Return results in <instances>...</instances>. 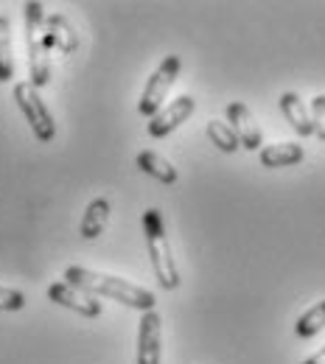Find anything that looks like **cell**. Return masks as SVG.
<instances>
[{"mask_svg":"<svg viewBox=\"0 0 325 364\" xmlns=\"http://www.w3.org/2000/svg\"><path fill=\"white\" fill-rule=\"evenodd\" d=\"M228 121H230L233 132L238 137L241 149H247V151L261 149V129H258V124H255L250 107H244L241 101L228 104Z\"/></svg>","mask_w":325,"mask_h":364,"instance_id":"cell-9","label":"cell"},{"mask_svg":"<svg viewBox=\"0 0 325 364\" xmlns=\"http://www.w3.org/2000/svg\"><path fill=\"white\" fill-rule=\"evenodd\" d=\"M11 95H14V101H17L20 112H23V118H26V124L31 127L34 137H37L40 143H50V140L56 137V124H53V115H50V109L46 107L40 90H37L31 82H17Z\"/></svg>","mask_w":325,"mask_h":364,"instance_id":"cell-4","label":"cell"},{"mask_svg":"<svg viewBox=\"0 0 325 364\" xmlns=\"http://www.w3.org/2000/svg\"><path fill=\"white\" fill-rule=\"evenodd\" d=\"M48 297H50V303L65 306V309H70V311H76V314H82V317L93 319L101 314V303H98V297L87 294V291H82V289H76V286H70L68 280H56V283H50V286H48Z\"/></svg>","mask_w":325,"mask_h":364,"instance_id":"cell-6","label":"cell"},{"mask_svg":"<svg viewBox=\"0 0 325 364\" xmlns=\"http://www.w3.org/2000/svg\"><path fill=\"white\" fill-rule=\"evenodd\" d=\"M193 109H196V101L191 98V95H180V98H174L166 109H160L154 118H149V124H146V132L151 137H166L171 135L180 124H186L188 118L193 115Z\"/></svg>","mask_w":325,"mask_h":364,"instance_id":"cell-7","label":"cell"},{"mask_svg":"<svg viewBox=\"0 0 325 364\" xmlns=\"http://www.w3.org/2000/svg\"><path fill=\"white\" fill-rule=\"evenodd\" d=\"M107 222H110V202L98 196V199H93V202L87 205V210H85V219H82V228H79V232H82L87 241H93V238H98V235L104 232Z\"/></svg>","mask_w":325,"mask_h":364,"instance_id":"cell-14","label":"cell"},{"mask_svg":"<svg viewBox=\"0 0 325 364\" xmlns=\"http://www.w3.org/2000/svg\"><path fill=\"white\" fill-rule=\"evenodd\" d=\"M23 306H26L23 291L9 289V286H0V311H20Z\"/></svg>","mask_w":325,"mask_h":364,"instance_id":"cell-18","label":"cell"},{"mask_svg":"<svg viewBox=\"0 0 325 364\" xmlns=\"http://www.w3.org/2000/svg\"><path fill=\"white\" fill-rule=\"evenodd\" d=\"M180 56H166L163 62H160V68L151 73V79L146 82V87H143V95H140L138 101V112L140 115H146V118H154L160 109H163V101L169 98V90L174 87V82H177V76H180Z\"/></svg>","mask_w":325,"mask_h":364,"instance_id":"cell-5","label":"cell"},{"mask_svg":"<svg viewBox=\"0 0 325 364\" xmlns=\"http://www.w3.org/2000/svg\"><path fill=\"white\" fill-rule=\"evenodd\" d=\"M163 319L157 311H143L138 328V364H160Z\"/></svg>","mask_w":325,"mask_h":364,"instance_id":"cell-8","label":"cell"},{"mask_svg":"<svg viewBox=\"0 0 325 364\" xmlns=\"http://www.w3.org/2000/svg\"><path fill=\"white\" fill-rule=\"evenodd\" d=\"M280 112L286 115V121L292 124V129L300 137L314 135V124H311V112L306 109V104L300 101L297 92H283L280 95Z\"/></svg>","mask_w":325,"mask_h":364,"instance_id":"cell-10","label":"cell"},{"mask_svg":"<svg viewBox=\"0 0 325 364\" xmlns=\"http://www.w3.org/2000/svg\"><path fill=\"white\" fill-rule=\"evenodd\" d=\"M311 124H314V135L325 143V95H314L311 101Z\"/></svg>","mask_w":325,"mask_h":364,"instance_id":"cell-19","label":"cell"},{"mask_svg":"<svg viewBox=\"0 0 325 364\" xmlns=\"http://www.w3.org/2000/svg\"><path fill=\"white\" fill-rule=\"evenodd\" d=\"M303 364H325V348H323V350H317L311 359H306Z\"/></svg>","mask_w":325,"mask_h":364,"instance_id":"cell-20","label":"cell"},{"mask_svg":"<svg viewBox=\"0 0 325 364\" xmlns=\"http://www.w3.org/2000/svg\"><path fill=\"white\" fill-rule=\"evenodd\" d=\"M323 328H325V300H320L317 306H311L303 317L297 319L294 333H297L300 339H311V336H317Z\"/></svg>","mask_w":325,"mask_h":364,"instance_id":"cell-16","label":"cell"},{"mask_svg":"<svg viewBox=\"0 0 325 364\" xmlns=\"http://www.w3.org/2000/svg\"><path fill=\"white\" fill-rule=\"evenodd\" d=\"M208 137H211V143H213L219 151H225V154H233V151L241 149V143H238V137H235L230 124L208 121Z\"/></svg>","mask_w":325,"mask_h":364,"instance_id":"cell-17","label":"cell"},{"mask_svg":"<svg viewBox=\"0 0 325 364\" xmlns=\"http://www.w3.org/2000/svg\"><path fill=\"white\" fill-rule=\"evenodd\" d=\"M303 157H306L303 146H300V143H289V140H286V143L264 146L261 154H258V160H261L264 168H286V166H297V163H303Z\"/></svg>","mask_w":325,"mask_h":364,"instance_id":"cell-11","label":"cell"},{"mask_svg":"<svg viewBox=\"0 0 325 364\" xmlns=\"http://www.w3.org/2000/svg\"><path fill=\"white\" fill-rule=\"evenodd\" d=\"M46 40H48V50H59L62 56L70 53L76 48V34L70 28V23L62 17V14H50L46 20Z\"/></svg>","mask_w":325,"mask_h":364,"instance_id":"cell-12","label":"cell"},{"mask_svg":"<svg viewBox=\"0 0 325 364\" xmlns=\"http://www.w3.org/2000/svg\"><path fill=\"white\" fill-rule=\"evenodd\" d=\"M138 168L146 171V174H151L154 180H160L163 185H174L177 177H180L177 168H174L163 154H157V151H151V149H146V151L138 154Z\"/></svg>","mask_w":325,"mask_h":364,"instance_id":"cell-13","label":"cell"},{"mask_svg":"<svg viewBox=\"0 0 325 364\" xmlns=\"http://www.w3.org/2000/svg\"><path fill=\"white\" fill-rule=\"evenodd\" d=\"M65 280L93 297H110L121 306H129V309H138V311H154V294L143 286H135L124 277H115V274H104L95 272V269H85V267H68Z\"/></svg>","mask_w":325,"mask_h":364,"instance_id":"cell-1","label":"cell"},{"mask_svg":"<svg viewBox=\"0 0 325 364\" xmlns=\"http://www.w3.org/2000/svg\"><path fill=\"white\" fill-rule=\"evenodd\" d=\"M143 232H146V247H149V261H151V269L154 277L163 289H177L180 286V272H177V264H174V252H171V244H169V235H166V225H163V213L157 208H149L143 213Z\"/></svg>","mask_w":325,"mask_h":364,"instance_id":"cell-2","label":"cell"},{"mask_svg":"<svg viewBox=\"0 0 325 364\" xmlns=\"http://www.w3.org/2000/svg\"><path fill=\"white\" fill-rule=\"evenodd\" d=\"M14 76V50H11V23L9 17H0V82H9Z\"/></svg>","mask_w":325,"mask_h":364,"instance_id":"cell-15","label":"cell"},{"mask_svg":"<svg viewBox=\"0 0 325 364\" xmlns=\"http://www.w3.org/2000/svg\"><path fill=\"white\" fill-rule=\"evenodd\" d=\"M43 3H26V46H28V73L31 85L40 90L48 85V40Z\"/></svg>","mask_w":325,"mask_h":364,"instance_id":"cell-3","label":"cell"}]
</instances>
